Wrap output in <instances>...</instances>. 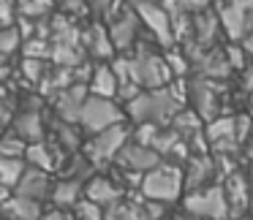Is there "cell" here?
Masks as SVG:
<instances>
[{"label": "cell", "mask_w": 253, "mask_h": 220, "mask_svg": "<svg viewBox=\"0 0 253 220\" xmlns=\"http://www.w3.org/2000/svg\"><path fill=\"white\" fill-rule=\"evenodd\" d=\"M180 106H185V93H177L174 84H164V87H150L139 90L131 101H126V117L133 122H155V125H166Z\"/></svg>", "instance_id": "6da1fadb"}, {"label": "cell", "mask_w": 253, "mask_h": 220, "mask_svg": "<svg viewBox=\"0 0 253 220\" xmlns=\"http://www.w3.org/2000/svg\"><path fill=\"white\" fill-rule=\"evenodd\" d=\"M139 190L147 201H161L171 204L177 198H182L185 185H182V166L171 163V160L161 158L153 169H147L139 180Z\"/></svg>", "instance_id": "7a4b0ae2"}, {"label": "cell", "mask_w": 253, "mask_h": 220, "mask_svg": "<svg viewBox=\"0 0 253 220\" xmlns=\"http://www.w3.org/2000/svg\"><path fill=\"white\" fill-rule=\"evenodd\" d=\"M182 207L196 220H229V201L218 182L182 193Z\"/></svg>", "instance_id": "3957f363"}, {"label": "cell", "mask_w": 253, "mask_h": 220, "mask_svg": "<svg viewBox=\"0 0 253 220\" xmlns=\"http://www.w3.org/2000/svg\"><path fill=\"white\" fill-rule=\"evenodd\" d=\"M131 139V125L126 122H115L109 128H101V131L90 133V142L84 144V155L87 160L98 169L101 163H109L115 160V155L123 149V144Z\"/></svg>", "instance_id": "277c9868"}, {"label": "cell", "mask_w": 253, "mask_h": 220, "mask_svg": "<svg viewBox=\"0 0 253 220\" xmlns=\"http://www.w3.org/2000/svg\"><path fill=\"white\" fill-rule=\"evenodd\" d=\"M136 11L139 22L147 33H153V41L158 46H174V30H171V17L166 11L164 0H128Z\"/></svg>", "instance_id": "5b68a950"}, {"label": "cell", "mask_w": 253, "mask_h": 220, "mask_svg": "<svg viewBox=\"0 0 253 220\" xmlns=\"http://www.w3.org/2000/svg\"><path fill=\"white\" fill-rule=\"evenodd\" d=\"M115 122H126V109L117 98H101V95H87L79 111V128L87 133H95L101 128H109Z\"/></svg>", "instance_id": "8992f818"}, {"label": "cell", "mask_w": 253, "mask_h": 220, "mask_svg": "<svg viewBox=\"0 0 253 220\" xmlns=\"http://www.w3.org/2000/svg\"><path fill=\"white\" fill-rule=\"evenodd\" d=\"M215 14H218L220 30L231 41H242L253 30V8L242 0H223Z\"/></svg>", "instance_id": "52a82bcc"}, {"label": "cell", "mask_w": 253, "mask_h": 220, "mask_svg": "<svg viewBox=\"0 0 253 220\" xmlns=\"http://www.w3.org/2000/svg\"><path fill=\"white\" fill-rule=\"evenodd\" d=\"M158 160H161V155L155 152L153 147L139 144V142H133V139H128V142L123 144V149L115 155V163L120 166L123 171H136V174H144V171L153 169Z\"/></svg>", "instance_id": "ba28073f"}, {"label": "cell", "mask_w": 253, "mask_h": 220, "mask_svg": "<svg viewBox=\"0 0 253 220\" xmlns=\"http://www.w3.org/2000/svg\"><path fill=\"white\" fill-rule=\"evenodd\" d=\"M220 187H223L226 201H229V218H237V212H240V215L245 212L248 201H251V196H253L251 180L234 169V171H229V174H226V180L220 182Z\"/></svg>", "instance_id": "9c48e42d"}, {"label": "cell", "mask_w": 253, "mask_h": 220, "mask_svg": "<svg viewBox=\"0 0 253 220\" xmlns=\"http://www.w3.org/2000/svg\"><path fill=\"white\" fill-rule=\"evenodd\" d=\"M218 177V163H215L212 155H191V163L182 169V185L188 190H199V187L210 185V182Z\"/></svg>", "instance_id": "30bf717a"}, {"label": "cell", "mask_w": 253, "mask_h": 220, "mask_svg": "<svg viewBox=\"0 0 253 220\" xmlns=\"http://www.w3.org/2000/svg\"><path fill=\"white\" fill-rule=\"evenodd\" d=\"M87 98V84L84 82H74L68 87L57 90L55 93V111L60 120L66 122H79V111H82V104Z\"/></svg>", "instance_id": "8fae6325"}, {"label": "cell", "mask_w": 253, "mask_h": 220, "mask_svg": "<svg viewBox=\"0 0 253 220\" xmlns=\"http://www.w3.org/2000/svg\"><path fill=\"white\" fill-rule=\"evenodd\" d=\"M49 190H52L49 171L36 169V166H25L22 177H19L17 185H14V193L28 196V198H36V201H41V204L49 201Z\"/></svg>", "instance_id": "7c38bea8"}, {"label": "cell", "mask_w": 253, "mask_h": 220, "mask_svg": "<svg viewBox=\"0 0 253 220\" xmlns=\"http://www.w3.org/2000/svg\"><path fill=\"white\" fill-rule=\"evenodd\" d=\"M188 98L193 101L191 109L196 111L202 120H212L218 117V87L207 79H196V82L188 84Z\"/></svg>", "instance_id": "4fadbf2b"}, {"label": "cell", "mask_w": 253, "mask_h": 220, "mask_svg": "<svg viewBox=\"0 0 253 220\" xmlns=\"http://www.w3.org/2000/svg\"><path fill=\"white\" fill-rule=\"evenodd\" d=\"M84 198L101 204V207H109V204L123 198V187L106 174H90L84 180Z\"/></svg>", "instance_id": "5bb4252c"}, {"label": "cell", "mask_w": 253, "mask_h": 220, "mask_svg": "<svg viewBox=\"0 0 253 220\" xmlns=\"http://www.w3.org/2000/svg\"><path fill=\"white\" fill-rule=\"evenodd\" d=\"M41 212H44V204L36 201V198L19 196V193H11L0 204V218L6 220H39Z\"/></svg>", "instance_id": "9a60e30c"}, {"label": "cell", "mask_w": 253, "mask_h": 220, "mask_svg": "<svg viewBox=\"0 0 253 220\" xmlns=\"http://www.w3.org/2000/svg\"><path fill=\"white\" fill-rule=\"evenodd\" d=\"M84 196V180L79 177H60L57 182H52V190H49V201L52 207H60V209H71L79 198Z\"/></svg>", "instance_id": "2e32d148"}, {"label": "cell", "mask_w": 253, "mask_h": 220, "mask_svg": "<svg viewBox=\"0 0 253 220\" xmlns=\"http://www.w3.org/2000/svg\"><path fill=\"white\" fill-rule=\"evenodd\" d=\"M120 90V79H117L112 63L101 60L98 66L90 71V95H101V98H117Z\"/></svg>", "instance_id": "e0dca14e"}, {"label": "cell", "mask_w": 253, "mask_h": 220, "mask_svg": "<svg viewBox=\"0 0 253 220\" xmlns=\"http://www.w3.org/2000/svg\"><path fill=\"white\" fill-rule=\"evenodd\" d=\"M11 131L19 133V136H22L28 144L30 142H41V139H44V131H46L44 114H41L39 109H22L17 117H14Z\"/></svg>", "instance_id": "ac0fdd59"}, {"label": "cell", "mask_w": 253, "mask_h": 220, "mask_svg": "<svg viewBox=\"0 0 253 220\" xmlns=\"http://www.w3.org/2000/svg\"><path fill=\"white\" fill-rule=\"evenodd\" d=\"M82 36H84L82 41H84V49H87V55H93L95 60H106V57H112L115 46H112L109 30H106L104 22H93Z\"/></svg>", "instance_id": "d6986e66"}, {"label": "cell", "mask_w": 253, "mask_h": 220, "mask_svg": "<svg viewBox=\"0 0 253 220\" xmlns=\"http://www.w3.org/2000/svg\"><path fill=\"white\" fill-rule=\"evenodd\" d=\"M25 160H28V166H36V169L44 171H55L60 166V155L46 142H30L28 149H25Z\"/></svg>", "instance_id": "ffe728a7"}, {"label": "cell", "mask_w": 253, "mask_h": 220, "mask_svg": "<svg viewBox=\"0 0 253 220\" xmlns=\"http://www.w3.org/2000/svg\"><path fill=\"white\" fill-rule=\"evenodd\" d=\"M22 38L25 36L19 33V28L14 25H6V28H0V66H8L11 57L19 52L22 46Z\"/></svg>", "instance_id": "44dd1931"}, {"label": "cell", "mask_w": 253, "mask_h": 220, "mask_svg": "<svg viewBox=\"0 0 253 220\" xmlns=\"http://www.w3.org/2000/svg\"><path fill=\"white\" fill-rule=\"evenodd\" d=\"M25 166H28V160L25 158H11V155H0V185H6L14 190V185H17V180L22 177Z\"/></svg>", "instance_id": "7402d4cb"}, {"label": "cell", "mask_w": 253, "mask_h": 220, "mask_svg": "<svg viewBox=\"0 0 253 220\" xmlns=\"http://www.w3.org/2000/svg\"><path fill=\"white\" fill-rule=\"evenodd\" d=\"M104 220H147V215H144L142 207L123 204V198H120V201L109 204V209H104Z\"/></svg>", "instance_id": "603a6c76"}, {"label": "cell", "mask_w": 253, "mask_h": 220, "mask_svg": "<svg viewBox=\"0 0 253 220\" xmlns=\"http://www.w3.org/2000/svg\"><path fill=\"white\" fill-rule=\"evenodd\" d=\"M25 149H28V142H25L19 133L8 131L0 136V155H11V158H25Z\"/></svg>", "instance_id": "cb8c5ba5"}, {"label": "cell", "mask_w": 253, "mask_h": 220, "mask_svg": "<svg viewBox=\"0 0 253 220\" xmlns=\"http://www.w3.org/2000/svg\"><path fill=\"white\" fill-rule=\"evenodd\" d=\"M71 212H74V220H104V207L84 196L71 207Z\"/></svg>", "instance_id": "d4e9b609"}, {"label": "cell", "mask_w": 253, "mask_h": 220, "mask_svg": "<svg viewBox=\"0 0 253 220\" xmlns=\"http://www.w3.org/2000/svg\"><path fill=\"white\" fill-rule=\"evenodd\" d=\"M77 122H66V120H60L57 117V122H55V133H57V139H60V144H66L68 149H77L79 147V139H77Z\"/></svg>", "instance_id": "484cf974"}, {"label": "cell", "mask_w": 253, "mask_h": 220, "mask_svg": "<svg viewBox=\"0 0 253 220\" xmlns=\"http://www.w3.org/2000/svg\"><path fill=\"white\" fill-rule=\"evenodd\" d=\"M14 8H17V0H0V28L14 25Z\"/></svg>", "instance_id": "4316f807"}, {"label": "cell", "mask_w": 253, "mask_h": 220, "mask_svg": "<svg viewBox=\"0 0 253 220\" xmlns=\"http://www.w3.org/2000/svg\"><path fill=\"white\" fill-rule=\"evenodd\" d=\"M84 3H87V8L93 14H106L112 8V3H115V0H84Z\"/></svg>", "instance_id": "83f0119b"}, {"label": "cell", "mask_w": 253, "mask_h": 220, "mask_svg": "<svg viewBox=\"0 0 253 220\" xmlns=\"http://www.w3.org/2000/svg\"><path fill=\"white\" fill-rule=\"evenodd\" d=\"M39 220H68V218H66V209L55 207V209H44L39 215Z\"/></svg>", "instance_id": "f1b7e54d"}, {"label": "cell", "mask_w": 253, "mask_h": 220, "mask_svg": "<svg viewBox=\"0 0 253 220\" xmlns=\"http://www.w3.org/2000/svg\"><path fill=\"white\" fill-rule=\"evenodd\" d=\"M242 49H245V55L253 57V30L245 36V38H242Z\"/></svg>", "instance_id": "f546056e"}, {"label": "cell", "mask_w": 253, "mask_h": 220, "mask_svg": "<svg viewBox=\"0 0 253 220\" xmlns=\"http://www.w3.org/2000/svg\"><path fill=\"white\" fill-rule=\"evenodd\" d=\"M0 120L6 122V120H11V111L6 109V104H0Z\"/></svg>", "instance_id": "4dcf8cb0"}, {"label": "cell", "mask_w": 253, "mask_h": 220, "mask_svg": "<svg viewBox=\"0 0 253 220\" xmlns=\"http://www.w3.org/2000/svg\"><path fill=\"white\" fill-rule=\"evenodd\" d=\"M245 87H248V90H253V68L245 73Z\"/></svg>", "instance_id": "1f68e13d"}, {"label": "cell", "mask_w": 253, "mask_h": 220, "mask_svg": "<svg viewBox=\"0 0 253 220\" xmlns=\"http://www.w3.org/2000/svg\"><path fill=\"white\" fill-rule=\"evenodd\" d=\"M245 155H248V158L253 160V144H245Z\"/></svg>", "instance_id": "d6a6232c"}, {"label": "cell", "mask_w": 253, "mask_h": 220, "mask_svg": "<svg viewBox=\"0 0 253 220\" xmlns=\"http://www.w3.org/2000/svg\"><path fill=\"white\" fill-rule=\"evenodd\" d=\"M248 180H251V187H253V160H251V171H248Z\"/></svg>", "instance_id": "836d02e7"}, {"label": "cell", "mask_w": 253, "mask_h": 220, "mask_svg": "<svg viewBox=\"0 0 253 220\" xmlns=\"http://www.w3.org/2000/svg\"><path fill=\"white\" fill-rule=\"evenodd\" d=\"M242 220H253V218H242Z\"/></svg>", "instance_id": "e575fe53"}]
</instances>
